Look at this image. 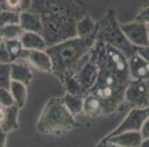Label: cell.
Here are the masks:
<instances>
[{
	"mask_svg": "<svg viewBox=\"0 0 149 147\" xmlns=\"http://www.w3.org/2000/svg\"><path fill=\"white\" fill-rule=\"evenodd\" d=\"M61 84L64 86L65 92H67V94L81 95V96H84V95H85V94H84V91H83V88H81V86H80V83H79V80L76 79V76H74V75L67 78L61 83Z\"/></svg>",
	"mask_w": 149,
	"mask_h": 147,
	"instance_id": "22",
	"label": "cell"
},
{
	"mask_svg": "<svg viewBox=\"0 0 149 147\" xmlns=\"http://www.w3.org/2000/svg\"><path fill=\"white\" fill-rule=\"evenodd\" d=\"M6 114H7V107L0 106V123L4 120V118H6Z\"/></svg>",
	"mask_w": 149,
	"mask_h": 147,
	"instance_id": "34",
	"label": "cell"
},
{
	"mask_svg": "<svg viewBox=\"0 0 149 147\" xmlns=\"http://www.w3.org/2000/svg\"><path fill=\"white\" fill-rule=\"evenodd\" d=\"M22 59H25L33 68L39 71L52 74V60L47 51H24V56Z\"/></svg>",
	"mask_w": 149,
	"mask_h": 147,
	"instance_id": "10",
	"label": "cell"
},
{
	"mask_svg": "<svg viewBox=\"0 0 149 147\" xmlns=\"http://www.w3.org/2000/svg\"><path fill=\"white\" fill-rule=\"evenodd\" d=\"M134 20L139 23H144V24L149 25V6H146L145 8H143V10L140 11Z\"/></svg>",
	"mask_w": 149,
	"mask_h": 147,
	"instance_id": "27",
	"label": "cell"
},
{
	"mask_svg": "<svg viewBox=\"0 0 149 147\" xmlns=\"http://www.w3.org/2000/svg\"><path fill=\"white\" fill-rule=\"evenodd\" d=\"M0 11H15L23 12L22 0H3L0 4Z\"/></svg>",
	"mask_w": 149,
	"mask_h": 147,
	"instance_id": "25",
	"label": "cell"
},
{
	"mask_svg": "<svg viewBox=\"0 0 149 147\" xmlns=\"http://www.w3.org/2000/svg\"><path fill=\"white\" fill-rule=\"evenodd\" d=\"M137 53H139L140 56H143L149 63V46L148 47H139L137 48Z\"/></svg>",
	"mask_w": 149,
	"mask_h": 147,
	"instance_id": "30",
	"label": "cell"
},
{
	"mask_svg": "<svg viewBox=\"0 0 149 147\" xmlns=\"http://www.w3.org/2000/svg\"><path fill=\"white\" fill-rule=\"evenodd\" d=\"M148 116H149V107L148 108H132L128 113V115L124 118V120L113 131H111L108 135H105L104 139H108V138L115 136V135L121 134V132L140 131Z\"/></svg>",
	"mask_w": 149,
	"mask_h": 147,
	"instance_id": "6",
	"label": "cell"
},
{
	"mask_svg": "<svg viewBox=\"0 0 149 147\" xmlns=\"http://www.w3.org/2000/svg\"><path fill=\"white\" fill-rule=\"evenodd\" d=\"M100 142H111L113 144H117L121 147H139L143 142V136L140 131H128V132H121L115 136H111L108 139L102 138Z\"/></svg>",
	"mask_w": 149,
	"mask_h": 147,
	"instance_id": "12",
	"label": "cell"
},
{
	"mask_svg": "<svg viewBox=\"0 0 149 147\" xmlns=\"http://www.w3.org/2000/svg\"><path fill=\"white\" fill-rule=\"evenodd\" d=\"M96 147H121V146L113 144V143H111V142H99Z\"/></svg>",
	"mask_w": 149,
	"mask_h": 147,
	"instance_id": "33",
	"label": "cell"
},
{
	"mask_svg": "<svg viewBox=\"0 0 149 147\" xmlns=\"http://www.w3.org/2000/svg\"><path fill=\"white\" fill-rule=\"evenodd\" d=\"M24 34L23 28L20 24H13V25H6L0 28V36L3 38V40H15V39H20L22 35Z\"/></svg>",
	"mask_w": 149,
	"mask_h": 147,
	"instance_id": "21",
	"label": "cell"
},
{
	"mask_svg": "<svg viewBox=\"0 0 149 147\" xmlns=\"http://www.w3.org/2000/svg\"><path fill=\"white\" fill-rule=\"evenodd\" d=\"M74 76L79 80L81 88H83L84 94L87 95L89 92V90L95 86L97 80V76H99V68L93 62H91L88 55L84 58L80 62L77 70L74 72Z\"/></svg>",
	"mask_w": 149,
	"mask_h": 147,
	"instance_id": "7",
	"label": "cell"
},
{
	"mask_svg": "<svg viewBox=\"0 0 149 147\" xmlns=\"http://www.w3.org/2000/svg\"><path fill=\"white\" fill-rule=\"evenodd\" d=\"M139 147H149V138L143 139V142H141V144H140Z\"/></svg>",
	"mask_w": 149,
	"mask_h": 147,
	"instance_id": "35",
	"label": "cell"
},
{
	"mask_svg": "<svg viewBox=\"0 0 149 147\" xmlns=\"http://www.w3.org/2000/svg\"><path fill=\"white\" fill-rule=\"evenodd\" d=\"M22 4H23V11H29L32 6V0H22Z\"/></svg>",
	"mask_w": 149,
	"mask_h": 147,
	"instance_id": "32",
	"label": "cell"
},
{
	"mask_svg": "<svg viewBox=\"0 0 149 147\" xmlns=\"http://www.w3.org/2000/svg\"><path fill=\"white\" fill-rule=\"evenodd\" d=\"M4 63H11V58L6 48V44L3 43L0 46V64H4Z\"/></svg>",
	"mask_w": 149,
	"mask_h": 147,
	"instance_id": "28",
	"label": "cell"
},
{
	"mask_svg": "<svg viewBox=\"0 0 149 147\" xmlns=\"http://www.w3.org/2000/svg\"><path fill=\"white\" fill-rule=\"evenodd\" d=\"M83 114L88 118H97L102 115V104L97 96L92 94L84 95Z\"/></svg>",
	"mask_w": 149,
	"mask_h": 147,
	"instance_id": "15",
	"label": "cell"
},
{
	"mask_svg": "<svg viewBox=\"0 0 149 147\" xmlns=\"http://www.w3.org/2000/svg\"><path fill=\"white\" fill-rule=\"evenodd\" d=\"M96 40L120 50L128 59L136 55L137 48H139L130 43L124 35V32L121 31V27L116 19L113 10H109L105 13V16L101 20H99V31H97Z\"/></svg>",
	"mask_w": 149,
	"mask_h": 147,
	"instance_id": "4",
	"label": "cell"
},
{
	"mask_svg": "<svg viewBox=\"0 0 149 147\" xmlns=\"http://www.w3.org/2000/svg\"><path fill=\"white\" fill-rule=\"evenodd\" d=\"M19 111H20V108L16 104L7 107L6 118H4L3 122L0 123V127L3 128L7 134L19 128Z\"/></svg>",
	"mask_w": 149,
	"mask_h": 147,
	"instance_id": "17",
	"label": "cell"
},
{
	"mask_svg": "<svg viewBox=\"0 0 149 147\" xmlns=\"http://www.w3.org/2000/svg\"><path fill=\"white\" fill-rule=\"evenodd\" d=\"M9 91L12 94V98L15 100V104L19 108H23L25 106V102H27V86L23 84V83H19V82H11V87Z\"/></svg>",
	"mask_w": 149,
	"mask_h": 147,
	"instance_id": "19",
	"label": "cell"
},
{
	"mask_svg": "<svg viewBox=\"0 0 149 147\" xmlns=\"http://www.w3.org/2000/svg\"><path fill=\"white\" fill-rule=\"evenodd\" d=\"M11 78L13 82H19L28 86L33 79V67L25 59H19L11 63Z\"/></svg>",
	"mask_w": 149,
	"mask_h": 147,
	"instance_id": "9",
	"label": "cell"
},
{
	"mask_svg": "<svg viewBox=\"0 0 149 147\" xmlns=\"http://www.w3.org/2000/svg\"><path fill=\"white\" fill-rule=\"evenodd\" d=\"M63 102H64V106L67 107V110L73 116L79 115V114H83L84 96H81V95H72L65 92L64 98H63Z\"/></svg>",
	"mask_w": 149,
	"mask_h": 147,
	"instance_id": "18",
	"label": "cell"
},
{
	"mask_svg": "<svg viewBox=\"0 0 149 147\" xmlns=\"http://www.w3.org/2000/svg\"><path fill=\"white\" fill-rule=\"evenodd\" d=\"M15 104V100L12 98V94L8 88H0V106L11 107Z\"/></svg>",
	"mask_w": 149,
	"mask_h": 147,
	"instance_id": "26",
	"label": "cell"
},
{
	"mask_svg": "<svg viewBox=\"0 0 149 147\" xmlns=\"http://www.w3.org/2000/svg\"><path fill=\"white\" fill-rule=\"evenodd\" d=\"M97 31H99V22H95L89 13H87L76 24V32L79 38H88Z\"/></svg>",
	"mask_w": 149,
	"mask_h": 147,
	"instance_id": "16",
	"label": "cell"
},
{
	"mask_svg": "<svg viewBox=\"0 0 149 147\" xmlns=\"http://www.w3.org/2000/svg\"><path fill=\"white\" fill-rule=\"evenodd\" d=\"M140 132H141V136H143V139H146V138H149V116L146 118V120L144 122L143 127H141V130H140Z\"/></svg>",
	"mask_w": 149,
	"mask_h": 147,
	"instance_id": "29",
	"label": "cell"
},
{
	"mask_svg": "<svg viewBox=\"0 0 149 147\" xmlns=\"http://www.w3.org/2000/svg\"><path fill=\"white\" fill-rule=\"evenodd\" d=\"M130 78L134 80H149V63L139 53L128 59Z\"/></svg>",
	"mask_w": 149,
	"mask_h": 147,
	"instance_id": "11",
	"label": "cell"
},
{
	"mask_svg": "<svg viewBox=\"0 0 149 147\" xmlns=\"http://www.w3.org/2000/svg\"><path fill=\"white\" fill-rule=\"evenodd\" d=\"M124 100L132 108H148L149 88L146 82L132 79L125 88Z\"/></svg>",
	"mask_w": 149,
	"mask_h": 147,
	"instance_id": "5",
	"label": "cell"
},
{
	"mask_svg": "<svg viewBox=\"0 0 149 147\" xmlns=\"http://www.w3.org/2000/svg\"><path fill=\"white\" fill-rule=\"evenodd\" d=\"M121 31L124 32L127 39L136 47H148L149 46V32L148 24L139 22L120 24Z\"/></svg>",
	"mask_w": 149,
	"mask_h": 147,
	"instance_id": "8",
	"label": "cell"
},
{
	"mask_svg": "<svg viewBox=\"0 0 149 147\" xmlns=\"http://www.w3.org/2000/svg\"><path fill=\"white\" fill-rule=\"evenodd\" d=\"M148 32H149V25H148Z\"/></svg>",
	"mask_w": 149,
	"mask_h": 147,
	"instance_id": "38",
	"label": "cell"
},
{
	"mask_svg": "<svg viewBox=\"0 0 149 147\" xmlns=\"http://www.w3.org/2000/svg\"><path fill=\"white\" fill-rule=\"evenodd\" d=\"M4 43V40H3V38H1V36H0V46H1V44Z\"/></svg>",
	"mask_w": 149,
	"mask_h": 147,
	"instance_id": "36",
	"label": "cell"
},
{
	"mask_svg": "<svg viewBox=\"0 0 149 147\" xmlns=\"http://www.w3.org/2000/svg\"><path fill=\"white\" fill-rule=\"evenodd\" d=\"M6 48L9 53V58H11V63L16 62V60L22 59L24 56V48H23V44L20 41V39H15V40H6Z\"/></svg>",
	"mask_w": 149,
	"mask_h": 147,
	"instance_id": "20",
	"label": "cell"
},
{
	"mask_svg": "<svg viewBox=\"0 0 149 147\" xmlns=\"http://www.w3.org/2000/svg\"><path fill=\"white\" fill-rule=\"evenodd\" d=\"M1 1H3V0H0V4H1Z\"/></svg>",
	"mask_w": 149,
	"mask_h": 147,
	"instance_id": "37",
	"label": "cell"
},
{
	"mask_svg": "<svg viewBox=\"0 0 149 147\" xmlns=\"http://www.w3.org/2000/svg\"><path fill=\"white\" fill-rule=\"evenodd\" d=\"M96 38L97 32L88 38L76 36L45 50L52 60V74L61 83L67 78L74 75L80 62L87 56L93 44L96 43Z\"/></svg>",
	"mask_w": 149,
	"mask_h": 147,
	"instance_id": "2",
	"label": "cell"
},
{
	"mask_svg": "<svg viewBox=\"0 0 149 147\" xmlns=\"http://www.w3.org/2000/svg\"><path fill=\"white\" fill-rule=\"evenodd\" d=\"M6 143H7V132L0 127V147H6Z\"/></svg>",
	"mask_w": 149,
	"mask_h": 147,
	"instance_id": "31",
	"label": "cell"
},
{
	"mask_svg": "<svg viewBox=\"0 0 149 147\" xmlns=\"http://www.w3.org/2000/svg\"><path fill=\"white\" fill-rule=\"evenodd\" d=\"M29 11L41 18L48 47L76 38V24L88 13L80 0H32Z\"/></svg>",
	"mask_w": 149,
	"mask_h": 147,
	"instance_id": "1",
	"label": "cell"
},
{
	"mask_svg": "<svg viewBox=\"0 0 149 147\" xmlns=\"http://www.w3.org/2000/svg\"><path fill=\"white\" fill-rule=\"evenodd\" d=\"M20 23V12L15 11H0V28L6 25H13Z\"/></svg>",
	"mask_w": 149,
	"mask_h": 147,
	"instance_id": "23",
	"label": "cell"
},
{
	"mask_svg": "<svg viewBox=\"0 0 149 147\" xmlns=\"http://www.w3.org/2000/svg\"><path fill=\"white\" fill-rule=\"evenodd\" d=\"M20 27L24 32H37L43 34V22L37 13L32 11H23L20 12Z\"/></svg>",
	"mask_w": 149,
	"mask_h": 147,
	"instance_id": "13",
	"label": "cell"
},
{
	"mask_svg": "<svg viewBox=\"0 0 149 147\" xmlns=\"http://www.w3.org/2000/svg\"><path fill=\"white\" fill-rule=\"evenodd\" d=\"M11 63H4L0 64V88H8L11 87Z\"/></svg>",
	"mask_w": 149,
	"mask_h": 147,
	"instance_id": "24",
	"label": "cell"
},
{
	"mask_svg": "<svg viewBox=\"0 0 149 147\" xmlns=\"http://www.w3.org/2000/svg\"><path fill=\"white\" fill-rule=\"evenodd\" d=\"M79 127L74 116L64 106L63 98H52L47 102L37 119L36 130L44 135H61Z\"/></svg>",
	"mask_w": 149,
	"mask_h": 147,
	"instance_id": "3",
	"label": "cell"
},
{
	"mask_svg": "<svg viewBox=\"0 0 149 147\" xmlns=\"http://www.w3.org/2000/svg\"><path fill=\"white\" fill-rule=\"evenodd\" d=\"M20 41L25 51H45L48 48L43 35L37 32H24Z\"/></svg>",
	"mask_w": 149,
	"mask_h": 147,
	"instance_id": "14",
	"label": "cell"
}]
</instances>
